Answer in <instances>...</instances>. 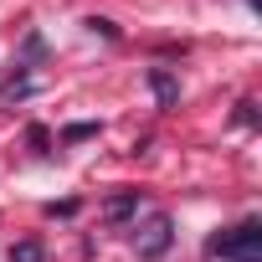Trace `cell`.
<instances>
[{"mask_svg":"<svg viewBox=\"0 0 262 262\" xmlns=\"http://www.w3.org/2000/svg\"><path fill=\"white\" fill-rule=\"evenodd\" d=\"M170 216H149V226L139 231V257H160L165 247H170Z\"/></svg>","mask_w":262,"mask_h":262,"instance_id":"7a4b0ae2","label":"cell"},{"mask_svg":"<svg viewBox=\"0 0 262 262\" xmlns=\"http://www.w3.org/2000/svg\"><path fill=\"white\" fill-rule=\"evenodd\" d=\"M257 236H262V226H257V221H242V226H231V231L211 236V242H206V252H211V257H221V262H262V257H257Z\"/></svg>","mask_w":262,"mask_h":262,"instance_id":"6da1fadb","label":"cell"},{"mask_svg":"<svg viewBox=\"0 0 262 262\" xmlns=\"http://www.w3.org/2000/svg\"><path fill=\"white\" fill-rule=\"evenodd\" d=\"M11 262H47V247H41L36 236H26V242L11 247Z\"/></svg>","mask_w":262,"mask_h":262,"instance_id":"277c9868","label":"cell"},{"mask_svg":"<svg viewBox=\"0 0 262 262\" xmlns=\"http://www.w3.org/2000/svg\"><path fill=\"white\" fill-rule=\"evenodd\" d=\"M128 211H134V195H118V201L108 206V216H128Z\"/></svg>","mask_w":262,"mask_h":262,"instance_id":"5b68a950","label":"cell"},{"mask_svg":"<svg viewBox=\"0 0 262 262\" xmlns=\"http://www.w3.org/2000/svg\"><path fill=\"white\" fill-rule=\"evenodd\" d=\"M149 88H155V98H160V103H165V108H170V103H175V98H180V88H175V77H170V72H160V67H155V72H149Z\"/></svg>","mask_w":262,"mask_h":262,"instance_id":"3957f363","label":"cell"}]
</instances>
